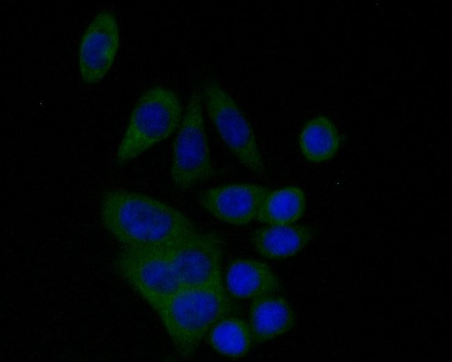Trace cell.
Wrapping results in <instances>:
<instances>
[{"label":"cell","mask_w":452,"mask_h":362,"mask_svg":"<svg viewBox=\"0 0 452 362\" xmlns=\"http://www.w3.org/2000/svg\"><path fill=\"white\" fill-rule=\"evenodd\" d=\"M99 211L104 226L122 246L166 249L198 232L178 210L127 190L106 191Z\"/></svg>","instance_id":"cell-1"},{"label":"cell","mask_w":452,"mask_h":362,"mask_svg":"<svg viewBox=\"0 0 452 362\" xmlns=\"http://www.w3.org/2000/svg\"><path fill=\"white\" fill-rule=\"evenodd\" d=\"M154 310L161 320L178 352L191 356L202 338L233 306L224 285L181 287Z\"/></svg>","instance_id":"cell-2"},{"label":"cell","mask_w":452,"mask_h":362,"mask_svg":"<svg viewBox=\"0 0 452 362\" xmlns=\"http://www.w3.org/2000/svg\"><path fill=\"white\" fill-rule=\"evenodd\" d=\"M183 118L180 100L164 86L147 90L137 101L118 148L115 162L123 165L179 127Z\"/></svg>","instance_id":"cell-3"},{"label":"cell","mask_w":452,"mask_h":362,"mask_svg":"<svg viewBox=\"0 0 452 362\" xmlns=\"http://www.w3.org/2000/svg\"><path fill=\"white\" fill-rule=\"evenodd\" d=\"M213 175L202 110L200 89L189 96L185 112L175 139L171 178L174 185L186 191Z\"/></svg>","instance_id":"cell-4"},{"label":"cell","mask_w":452,"mask_h":362,"mask_svg":"<svg viewBox=\"0 0 452 362\" xmlns=\"http://www.w3.org/2000/svg\"><path fill=\"white\" fill-rule=\"evenodd\" d=\"M201 95L221 139L239 161L256 175L265 173L253 129L244 113L217 80L204 79Z\"/></svg>","instance_id":"cell-5"},{"label":"cell","mask_w":452,"mask_h":362,"mask_svg":"<svg viewBox=\"0 0 452 362\" xmlns=\"http://www.w3.org/2000/svg\"><path fill=\"white\" fill-rule=\"evenodd\" d=\"M115 267L153 309L181 288L166 258L165 249L122 246L116 257Z\"/></svg>","instance_id":"cell-6"},{"label":"cell","mask_w":452,"mask_h":362,"mask_svg":"<svg viewBox=\"0 0 452 362\" xmlns=\"http://www.w3.org/2000/svg\"><path fill=\"white\" fill-rule=\"evenodd\" d=\"M165 253L181 287L223 285L222 242L215 234L197 232Z\"/></svg>","instance_id":"cell-7"},{"label":"cell","mask_w":452,"mask_h":362,"mask_svg":"<svg viewBox=\"0 0 452 362\" xmlns=\"http://www.w3.org/2000/svg\"><path fill=\"white\" fill-rule=\"evenodd\" d=\"M119 30L115 15L107 10L98 13L81 40L79 68L84 82L100 81L108 72L119 47Z\"/></svg>","instance_id":"cell-8"},{"label":"cell","mask_w":452,"mask_h":362,"mask_svg":"<svg viewBox=\"0 0 452 362\" xmlns=\"http://www.w3.org/2000/svg\"><path fill=\"white\" fill-rule=\"evenodd\" d=\"M269 189L251 183L229 184L202 191L200 205L218 220L244 226L256 219L259 207Z\"/></svg>","instance_id":"cell-9"},{"label":"cell","mask_w":452,"mask_h":362,"mask_svg":"<svg viewBox=\"0 0 452 362\" xmlns=\"http://www.w3.org/2000/svg\"><path fill=\"white\" fill-rule=\"evenodd\" d=\"M228 294L236 299H253L273 294L280 288V280L264 262L239 258L232 261L225 276Z\"/></svg>","instance_id":"cell-10"},{"label":"cell","mask_w":452,"mask_h":362,"mask_svg":"<svg viewBox=\"0 0 452 362\" xmlns=\"http://www.w3.org/2000/svg\"><path fill=\"white\" fill-rule=\"evenodd\" d=\"M293 324V310L282 297L273 293L252 299L249 326L253 343H263L286 333Z\"/></svg>","instance_id":"cell-11"},{"label":"cell","mask_w":452,"mask_h":362,"mask_svg":"<svg viewBox=\"0 0 452 362\" xmlns=\"http://www.w3.org/2000/svg\"><path fill=\"white\" fill-rule=\"evenodd\" d=\"M313 229L302 225H268L257 229L252 242L260 255L270 260L291 257L312 239Z\"/></svg>","instance_id":"cell-12"},{"label":"cell","mask_w":452,"mask_h":362,"mask_svg":"<svg viewBox=\"0 0 452 362\" xmlns=\"http://www.w3.org/2000/svg\"><path fill=\"white\" fill-rule=\"evenodd\" d=\"M305 196L295 186L269 191L263 200L256 220L267 225H289L304 214Z\"/></svg>","instance_id":"cell-13"},{"label":"cell","mask_w":452,"mask_h":362,"mask_svg":"<svg viewBox=\"0 0 452 362\" xmlns=\"http://www.w3.org/2000/svg\"><path fill=\"white\" fill-rule=\"evenodd\" d=\"M340 137L334 123L325 116L309 120L299 137V146L304 157L312 162L331 159L337 152Z\"/></svg>","instance_id":"cell-14"},{"label":"cell","mask_w":452,"mask_h":362,"mask_svg":"<svg viewBox=\"0 0 452 362\" xmlns=\"http://www.w3.org/2000/svg\"><path fill=\"white\" fill-rule=\"evenodd\" d=\"M211 347L220 354L231 358H239L249 350L252 343L249 324L235 317L226 316L208 333Z\"/></svg>","instance_id":"cell-15"}]
</instances>
